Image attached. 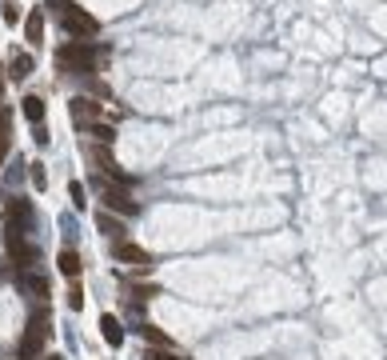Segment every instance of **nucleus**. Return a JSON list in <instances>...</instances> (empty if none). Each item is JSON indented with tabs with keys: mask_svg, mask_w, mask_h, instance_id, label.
I'll return each instance as SVG.
<instances>
[{
	"mask_svg": "<svg viewBox=\"0 0 387 360\" xmlns=\"http://www.w3.org/2000/svg\"><path fill=\"white\" fill-rule=\"evenodd\" d=\"M45 344H48V309L40 304V309L28 316V328L21 336V360H36L45 352Z\"/></svg>",
	"mask_w": 387,
	"mask_h": 360,
	"instance_id": "1",
	"label": "nucleus"
},
{
	"mask_svg": "<svg viewBox=\"0 0 387 360\" xmlns=\"http://www.w3.org/2000/svg\"><path fill=\"white\" fill-rule=\"evenodd\" d=\"M56 60H60V69L64 72H92L96 52H92L88 40H72V45H64L60 52H56Z\"/></svg>",
	"mask_w": 387,
	"mask_h": 360,
	"instance_id": "2",
	"label": "nucleus"
},
{
	"mask_svg": "<svg viewBox=\"0 0 387 360\" xmlns=\"http://www.w3.org/2000/svg\"><path fill=\"white\" fill-rule=\"evenodd\" d=\"M60 21H64V28H68V36H76V40H92V36L100 32L96 16H88V12H84V8H76V4H72Z\"/></svg>",
	"mask_w": 387,
	"mask_h": 360,
	"instance_id": "3",
	"label": "nucleus"
},
{
	"mask_svg": "<svg viewBox=\"0 0 387 360\" xmlns=\"http://www.w3.org/2000/svg\"><path fill=\"white\" fill-rule=\"evenodd\" d=\"M100 192H104V204H108V208H116V213H124V216H136L140 213V204L128 196V189H120V184H112V180H104V184H100Z\"/></svg>",
	"mask_w": 387,
	"mask_h": 360,
	"instance_id": "4",
	"label": "nucleus"
},
{
	"mask_svg": "<svg viewBox=\"0 0 387 360\" xmlns=\"http://www.w3.org/2000/svg\"><path fill=\"white\" fill-rule=\"evenodd\" d=\"M4 240H8V256L21 264V268H32V264H36V248H32V244L24 240V232L8 228V232H4Z\"/></svg>",
	"mask_w": 387,
	"mask_h": 360,
	"instance_id": "5",
	"label": "nucleus"
},
{
	"mask_svg": "<svg viewBox=\"0 0 387 360\" xmlns=\"http://www.w3.org/2000/svg\"><path fill=\"white\" fill-rule=\"evenodd\" d=\"M68 112H72V124H76V128H88V124L100 120V104H96L92 96H72Z\"/></svg>",
	"mask_w": 387,
	"mask_h": 360,
	"instance_id": "6",
	"label": "nucleus"
},
{
	"mask_svg": "<svg viewBox=\"0 0 387 360\" xmlns=\"http://www.w3.org/2000/svg\"><path fill=\"white\" fill-rule=\"evenodd\" d=\"M112 256L120 264H136V268H152V252H144L140 244H132V240H116L112 244Z\"/></svg>",
	"mask_w": 387,
	"mask_h": 360,
	"instance_id": "7",
	"label": "nucleus"
},
{
	"mask_svg": "<svg viewBox=\"0 0 387 360\" xmlns=\"http://www.w3.org/2000/svg\"><path fill=\"white\" fill-rule=\"evenodd\" d=\"M8 228H16V232H28L32 228V204L28 200L8 196Z\"/></svg>",
	"mask_w": 387,
	"mask_h": 360,
	"instance_id": "8",
	"label": "nucleus"
},
{
	"mask_svg": "<svg viewBox=\"0 0 387 360\" xmlns=\"http://www.w3.org/2000/svg\"><path fill=\"white\" fill-rule=\"evenodd\" d=\"M84 152H88V160H96V165H100V172H104V176H120V168H116L112 152H108V144H96V148H84Z\"/></svg>",
	"mask_w": 387,
	"mask_h": 360,
	"instance_id": "9",
	"label": "nucleus"
},
{
	"mask_svg": "<svg viewBox=\"0 0 387 360\" xmlns=\"http://www.w3.org/2000/svg\"><path fill=\"white\" fill-rule=\"evenodd\" d=\"M24 36H28V45H40V40H45V12H40V8L28 12V21H24Z\"/></svg>",
	"mask_w": 387,
	"mask_h": 360,
	"instance_id": "10",
	"label": "nucleus"
},
{
	"mask_svg": "<svg viewBox=\"0 0 387 360\" xmlns=\"http://www.w3.org/2000/svg\"><path fill=\"white\" fill-rule=\"evenodd\" d=\"M100 328H104V340H108L112 348L124 344V328H120V320H116L112 312H104V316H100Z\"/></svg>",
	"mask_w": 387,
	"mask_h": 360,
	"instance_id": "11",
	"label": "nucleus"
},
{
	"mask_svg": "<svg viewBox=\"0 0 387 360\" xmlns=\"http://www.w3.org/2000/svg\"><path fill=\"white\" fill-rule=\"evenodd\" d=\"M96 228H100L104 237H120V240H124V232H128V228H124V220H116L112 213H100V216H96Z\"/></svg>",
	"mask_w": 387,
	"mask_h": 360,
	"instance_id": "12",
	"label": "nucleus"
},
{
	"mask_svg": "<svg viewBox=\"0 0 387 360\" xmlns=\"http://www.w3.org/2000/svg\"><path fill=\"white\" fill-rule=\"evenodd\" d=\"M32 69H36V60H32V56H24V52H16V56H12V64H8V76H12V80H24V76H32Z\"/></svg>",
	"mask_w": 387,
	"mask_h": 360,
	"instance_id": "13",
	"label": "nucleus"
},
{
	"mask_svg": "<svg viewBox=\"0 0 387 360\" xmlns=\"http://www.w3.org/2000/svg\"><path fill=\"white\" fill-rule=\"evenodd\" d=\"M56 268H60V272H64V276H72V280H76V276H80V268H84V264H80V256H76V252H72V248H64V252H60V256H56Z\"/></svg>",
	"mask_w": 387,
	"mask_h": 360,
	"instance_id": "14",
	"label": "nucleus"
},
{
	"mask_svg": "<svg viewBox=\"0 0 387 360\" xmlns=\"http://www.w3.org/2000/svg\"><path fill=\"white\" fill-rule=\"evenodd\" d=\"M8 144H12V112L0 108V160L8 156Z\"/></svg>",
	"mask_w": 387,
	"mask_h": 360,
	"instance_id": "15",
	"label": "nucleus"
},
{
	"mask_svg": "<svg viewBox=\"0 0 387 360\" xmlns=\"http://www.w3.org/2000/svg\"><path fill=\"white\" fill-rule=\"evenodd\" d=\"M21 104H24V117L32 120V124H40V120H45V100H40V96H24Z\"/></svg>",
	"mask_w": 387,
	"mask_h": 360,
	"instance_id": "16",
	"label": "nucleus"
},
{
	"mask_svg": "<svg viewBox=\"0 0 387 360\" xmlns=\"http://www.w3.org/2000/svg\"><path fill=\"white\" fill-rule=\"evenodd\" d=\"M140 333H144V340H148V344H160V348H172V336H164L160 328H152V324H144Z\"/></svg>",
	"mask_w": 387,
	"mask_h": 360,
	"instance_id": "17",
	"label": "nucleus"
},
{
	"mask_svg": "<svg viewBox=\"0 0 387 360\" xmlns=\"http://www.w3.org/2000/svg\"><path fill=\"white\" fill-rule=\"evenodd\" d=\"M0 16H4V24H21V4L16 0H4L0 4Z\"/></svg>",
	"mask_w": 387,
	"mask_h": 360,
	"instance_id": "18",
	"label": "nucleus"
},
{
	"mask_svg": "<svg viewBox=\"0 0 387 360\" xmlns=\"http://www.w3.org/2000/svg\"><path fill=\"white\" fill-rule=\"evenodd\" d=\"M24 288H28V292H36V296H48V280H45V276H24Z\"/></svg>",
	"mask_w": 387,
	"mask_h": 360,
	"instance_id": "19",
	"label": "nucleus"
},
{
	"mask_svg": "<svg viewBox=\"0 0 387 360\" xmlns=\"http://www.w3.org/2000/svg\"><path fill=\"white\" fill-rule=\"evenodd\" d=\"M92 136L100 144H112L116 141V132H112V124H92Z\"/></svg>",
	"mask_w": 387,
	"mask_h": 360,
	"instance_id": "20",
	"label": "nucleus"
},
{
	"mask_svg": "<svg viewBox=\"0 0 387 360\" xmlns=\"http://www.w3.org/2000/svg\"><path fill=\"white\" fill-rule=\"evenodd\" d=\"M68 196H72V204H76V208H88V200H84V184H80V180H72V184H68Z\"/></svg>",
	"mask_w": 387,
	"mask_h": 360,
	"instance_id": "21",
	"label": "nucleus"
},
{
	"mask_svg": "<svg viewBox=\"0 0 387 360\" xmlns=\"http://www.w3.org/2000/svg\"><path fill=\"white\" fill-rule=\"evenodd\" d=\"M128 292H136V300H148V296H156L160 288L156 285H128Z\"/></svg>",
	"mask_w": 387,
	"mask_h": 360,
	"instance_id": "22",
	"label": "nucleus"
},
{
	"mask_svg": "<svg viewBox=\"0 0 387 360\" xmlns=\"http://www.w3.org/2000/svg\"><path fill=\"white\" fill-rule=\"evenodd\" d=\"M68 309H84V292H80L76 285L68 288Z\"/></svg>",
	"mask_w": 387,
	"mask_h": 360,
	"instance_id": "23",
	"label": "nucleus"
},
{
	"mask_svg": "<svg viewBox=\"0 0 387 360\" xmlns=\"http://www.w3.org/2000/svg\"><path fill=\"white\" fill-rule=\"evenodd\" d=\"M144 360H184V357H172V352H160V348H148Z\"/></svg>",
	"mask_w": 387,
	"mask_h": 360,
	"instance_id": "24",
	"label": "nucleus"
},
{
	"mask_svg": "<svg viewBox=\"0 0 387 360\" xmlns=\"http://www.w3.org/2000/svg\"><path fill=\"white\" fill-rule=\"evenodd\" d=\"M32 184L45 189V165H32Z\"/></svg>",
	"mask_w": 387,
	"mask_h": 360,
	"instance_id": "25",
	"label": "nucleus"
},
{
	"mask_svg": "<svg viewBox=\"0 0 387 360\" xmlns=\"http://www.w3.org/2000/svg\"><path fill=\"white\" fill-rule=\"evenodd\" d=\"M45 360H64V357H60V352H56V357H45Z\"/></svg>",
	"mask_w": 387,
	"mask_h": 360,
	"instance_id": "26",
	"label": "nucleus"
}]
</instances>
